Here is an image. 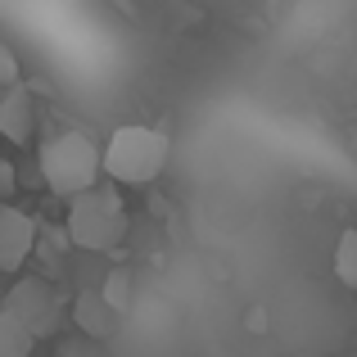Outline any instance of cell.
Here are the masks:
<instances>
[{"mask_svg":"<svg viewBox=\"0 0 357 357\" xmlns=\"http://www.w3.org/2000/svg\"><path fill=\"white\" fill-rule=\"evenodd\" d=\"M0 136L14 140V145H32L36 136V100L32 86H23V82L0 91Z\"/></svg>","mask_w":357,"mask_h":357,"instance_id":"cell-6","label":"cell"},{"mask_svg":"<svg viewBox=\"0 0 357 357\" xmlns=\"http://www.w3.org/2000/svg\"><path fill=\"white\" fill-rule=\"evenodd\" d=\"M73 326H77V335L105 344L118 331V312L100 298V289H77V298H73Z\"/></svg>","mask_w":357,"mask_h":357,"instance_id":"cell-7","label":"cell"},{"mask_svg":"<svg viewBox=\"0 0 357 357\" xmlns=\"http://www.w3.org/2000/svg\"><path fill=\"white\" fill-rule=\"evenodd\" d=\"M335 276L349 289H357V231H344L340 249H335Z\"/></svg>","mask_w":357,"mask_h":357,"instance_id":"cell-10","label":"cell"},{"mask_svg":"<svg viewBox=\"0 0 357 357\" xmlns=\"http://www.w3.org/2000/svg\"><path fill=\"white\" fill-rule=\"evenodd\" d=\"M36 236H41V227H36L32 213L14 208V204H0V271H23L27 258L36 253Z\"/></svg>","mask_w":357,"mask_h":357,"instance_id":"cell-5","label":"cell"},{"mask_svg":"<svg viewBox=\"0 0 357 357\" xmlns=\"http://www.w3.org/2000/svg\"><path fill=\"white\" fill-rule=\"evenodd\" d=\"M163 167H167V136L158 127L127 122L100 149V172L114 176L118 185H149Z\"/></svg>","mask_w":357,"mask_h":357,"instance_id":"cell-1","label":"cell"},{"mask_svg":"<svg viewBox=\"0 0 357 357\" xmlns=\"http://www.w3.org/2000/svg\"><path fill=\"white\" fill-rule=\"evenodd\" d=\"M122 236H127V204L114 185H91V190L73 195L68 199V240L77 249L91 253H109L118 249Z\"/></svg>","mask_w":357,"mask_h":357,"instance_id":"cell-2","label":"cell"},{"mask_svg":"<svg viewBox=\"0 0 357 357\" xmlns=\"http://www.w3.org/2000/svg\"><path fill=\"white\" fill-rule=\"evenodd\" d=\"M100 298H105V303L122 317V312L131 307V276H127L122 267H114V271L105 276V285H100Z\"/></svg>","mask_w":357,"mask_h":357,"instance_id":"cell-9","label":"cell"},{"mask_svg":"<svg viewBox=\"0 0 357 357\" xmlns=\"http://www.w3.org/2000/svg\"><path fill=\"white\" fill-rule=\"evenodd\" d=\"M18 190V167L9 163V158H0V204H9Z\"/></svg>","mask_w":357,"mask_h":357,"instance_id":"cell-12","label":"cell"},{"mask_svg":"<svg viewBox=\"0 0 357 357\" xmlns=\"http://www.w3.org/2000/svg\"><path fill=\"white\" fill-rule=\"evenodd\" d=\"M91 344H96V340H86V335H82V340L63 344V357H96V353H91Z\"/></svg>","mask_w":357,"mask_h":357,"instance_id":"cell-13","label":"cell"},{"mask_svg":"<svg viewBox=\"0 0 357 357\" xmlns=\"http://www.w3.org/2000/svg\"><path fill=\"white\" fill-rule=\"evenodd\" d=\"M41 176L45 190L59 195V199L91 190L100 181V145L86 131H59L41 145Z\"/></svg>","mask_w":357,"mask_h":357,"instance_id":"cell-3","label":"cell"},{"mask_svg":"<svg viewBox=\"0 0 357 357\" xmlns=\"http://www.w3.org/2000/svg\"><path fill=\"white\" fill-rule=\"evenodd\" d=\"M14 82H23V68H18V54L9 50L5 41H0V91L14 86Z\"/></svg>","mask_w":357,"mask_h":357,"instance_id":"cell-11","label":"cell"},{"mask_svg":"<svg viewBox=\"0 0 357 357\" xmlns=\"http://www.w3.org/2000/svg\"><path fill=\"white\" fill-rule=\"evenodd\" d=\"M5 312L14 317V321H23L27 331L36 335V340H45V335L59 326V294H54L50 280L23 276V280H18V285L5 294Z\"/></svg>","mask_w":357,"mask_h":357,"instance_id":"cell-4","label":"cell"},{"mask_svg":"<svg viewBox=\"0 0 357 357\" xmlns=\"http://www.w3.org/2000/svg\"><path fill=\"white\" fill-rule=\"evenodd\" d=\"M32 349H36V335L0 307V357H32Z\"/></svg>","mask_w":357,"mask_h":357,"instance_id":"cell-8","label":"cell"}]
</instances>
